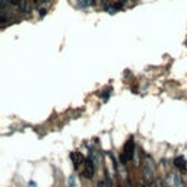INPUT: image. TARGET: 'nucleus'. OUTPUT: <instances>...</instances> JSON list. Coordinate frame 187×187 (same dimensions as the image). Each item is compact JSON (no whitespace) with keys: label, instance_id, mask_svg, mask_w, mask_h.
<instances>
[{"label":"nucleus","instance_id":"f257e3e1","mask_svg":"<svg viewBox=\"0 0 187 187\" xmlns=\"http://www.w3.org/2000/svg\"><path fill=\"white\" fill-rule=\"evenodd\" d=\"M133 153H135V142H133V138H130V139L126 142L124 148H123V152H121V155H120V161H121L123 164L129 162V161L133 158Z\"/></svg>","mask_w":187,"mask_h":187},{"label":"nucleus","instance_id":"f03ea898","mask_svg":"<svg viewBox=\"0 0 187 187\" xmlns=\"http://www.w3.org/2000/svg\"><path fill=\"white\" fill-rule=\"evenodd\" d=\"M95 174V164H94V158L89 156L85 159V164H83V168H82V176L85 178H92Z\"/></svg>","mask_w":187,"mask_h":187},{"label":"nucleus","instance_id":"7ed1b4c3","mask_svg":"<svg viewBox=\"0 0 187 187\" xmlns=\"http://www.w3.org/2000/svg\"><path fill=\"white\" fill-rule=\"evenodd\" d=\"M70 159H72L75 168H79L80 164H85V159H86V158H83L80 152H76L75 150V152H70Z\"/></svg>","mask_w":187,"mask_h":187},{"label":"nucleus","instance_id":"20e7f679","mask_svg":"<svg viewBox=\"0 0 187 187\" xmlns=\"http://www.w3.org/2000/svg\"><path fill=\"white\" fill-rule=\"evenodd\" d=\"M143 171H145V176L150 177L152 173H153V159L150 156H146V161L143 164Z\"/></svg>","mask_w":187,"mask_h":187},{"label":"nucleus","instance_id":"39448f33","mask_svg":"<svg viewBox=\"0 0 187 187\" xmlns=\"http://www.w3.org/2000/svg\"><path fill=\"white\" fill-rule=\"evenodd\" d=\"M174 167L176 168H178L180 171H186L187 170V162H186V159H184V156H176L174 158Z\"/></svg>","mask_w":187,"mask_h":187},{"label":"nucleus","instance_id":"423d86ee","mask_svg":"<svg viewBox=\"0 0 187 187\" xmlns=\"http://www.w3.org/2000/svg\"><path fill=\"white\" fill-rule=\"evenodd\" d=\"M168 180L173 183V186H176V187H181V186H183V183H181V178H180L178 176H176V174H170Z\"/></svg>","mask_w":187,"mask_h":187},{"label":"nucleus","instance_id":"0eeeda50","mask_svg":"<svg viewBox=\"0 0 187 187\" xmlns=\"http://www.w3.org/2000/svg\"><path fill=\"white\" fill-rule=\"evenodd\" d=\"M95 3V0H79V6L80 7H89Z\"/></svg>","mask_w":187,"mask_h":187},{"label":"nucleus","instance_id":"6e6552de","mask_svg":"<svg viewBox=\"0 0 187 187\" xmlns=\"http://www.w3.org/2000/svg\"><path fill=\"white\" fill-rule=\"evenodd\" d=\"M45 13H47V9H41V10H39V15H41V16H44Z\"/></svg>","mask_w":187,"mask_h":187}]
</instances>
